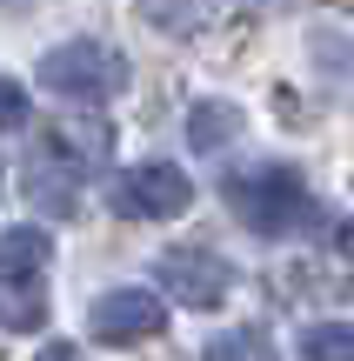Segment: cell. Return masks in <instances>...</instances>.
Segmentation results:
<instances>
[{"label":"cell","mask_w":354,"mask_h":361,"mask_svg":"<svg viewBox=\"0 0 354 361\" xmlns=\"http://www.w3.org/2000/svg\"><path fill=\"white\" fill-rule=\"evenodd\" d=\"M227 207H234L241 221H248L254 234H301L315 228V194H308V180L294 168H248V174H227Z\"/></svg>","instance_id":"obj_1"},{"label":"cell","mask_w":354,"mask_h":361,"mask_svg":"<svg viewBox=\"0 0 354 361\" xmlns=\"http://www.w3.org/2000/svg\"><path fill=\"white\" fill-rule=\"evenodd\" d=\"M40 87L61 101H114L127 87V61L107 40H67L40 61Z\"/></svg>","instance_id":"obj_2"},{"label":"cell","mask_w":354,"mask_h":361,"mask_svg":"<svg viewBox=\"0 0 354 361\" xmlns=\"http://www.w3.org/2000/svg\"><path fill=\"white\" fill-rule=\"evenodd\" d=\"M114 214L127 221H174L187 214V201H194V180H187L181 168H167V161H147V168H127L114 180Z\"/></svg>","instance_id":"obj_3"},{"label":"cell","mask_w":354,"mask_h":361,"mask_svg":"<svg viewBox=\"0 0 354 361\" xmlns=\"http://www.w3.org/2000/svg\"><path fill=\"white\" fill-rule=\"evenodd\" d=\"M154 281L167 288L174 301H187V308H221V301L234 295V268H227L214 247H167V255L154 261Z\"/></svg>","instance_id":"obj_4"},{"label":"cell","mask_w":354,"mask_h":361,"mask_svg":"<svg viewBox=\"0 0 354 361\" xmlns=\"http://www.w3.org/2000/svg\"><path fill=\"white\" fill-rule=\"evenodd\" d=\"M167 328V301L147 295V288H107L87 308V335L94 341H147Z\"/></svg>","instance_id":"obj_5"},{"label":"cell","mask_w":354,"mask_h":361,"mask_svg":"<svg viewBox=\"0 0 354 361\" xmlns=\"http://www.w3.org/2000/svg\"><path fill=\"white\" fill-rule=\"evenodd\" d=\"M40 154H53L61 168L87 174V168H101V161L114 154V128H107L101 114H67V121H47V128H40Z\"/></svg>","instance_id":"obj_6"},{"label":"cell","mask_w":354,"mask_h":361,"mask_svg":"<svg viewBox=\"0 0 354 361\" xmlns=\"http://www.w3.org/2000/svg\"><path fill=\"white\" fill-rule=\"evenodd\" d=\"M47 234L40 228H7L0 234V281H40V268H47Z\"/></svg>","instance_id":"obj_7"},{"label":"cell","mask_w":354,"mask_h":361,"mask_svg":"<svg viewBox=\"0 0 354 361\" xmlns=\"http://www.w3.org/2000/svg\"><path fill=\"white\" fill-rule=\"evenodd\" d=\"M241 134V107H227V101H201L194 114H187V141L201 147V154H214V147H227Z\"/></svg>","instance_id":"obj_8"},{"label":"cell","mask_w":354,"mask_h":361,"mask_svg":"<svg viewBox=\"0 0 354 361\" xmlns=\"http://www.w3.org/2000/svg\"><path fill=\"white\" fill-rule=\"evenodd\" d=\"M74 180H80V174L61 168L53 154H34V161H27V188H34L40 201L53 207V214H74Z\"/></svg>","instance_id":"obj_9"},{"label":"cell","mask_w":354,"mask_h":361,"mask_svg":"<svg viewBox=\"0 0 354 361\" xmlns=\"http://www.w3.org/2000/svg\"><path fill=\"white\" fill-rule=\"evenodd\" d=\"M201 361H281L274 355V335L267 328H227V335H214Z\"/></svg>","instance_id":"obj_10"},{"label":"cell","mask_w":354,"mask_h":361,"mask_svg":"<svg viewBox=\"0 0 354 361\" xmlns=\"http://www.w3.org/2000/svg\"><path fill=\"white\" fill-rule=\"evenodd\" d=\"M0 322H7V328H40V322H47L40 281H7V288H0Z\"/></svg>","instance_id":"obj_11"},{"label":"cell","mask_w":354,"mask_h":361,"mask_svg":"<svg viewBox=\"0 0 354 361\" xmlns=\"http://www.w3.org/2000/svg\"><path fill=\"white\" fill-rule=\"evenodd\" d=\"M301 361H354V328L348 322H321L301 335Z\"/></svg>","instance_id":"obj_12"},{"label":"cell","mask_w":354,"mask_h":361,"mask_svg":"<svg viewBox=\"0 0 354 361\" xmlns=\"http://www.w3.org/2000/svg\"><path fill=\"white\" fill-rule=\"evenodd\" d=\"M13 128H27V87L0 74V134H13Z\"/></svg>","instance_id":"obj_13"},{"label":"cell","mask_w":354,"mask_h":361,"mask_svg":"<svg viewBox=\"0 0 354 361\" xmlns=\"http://www.w3.org/2000/svg\"><path fill=\"white\" fill-rule=\"evenodd\" d=\"M34 361H74V348H67V341H47V348H40Z\"/></svg>","instance_id":"obj_14"}]
</instances>
